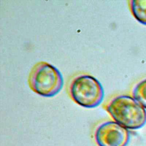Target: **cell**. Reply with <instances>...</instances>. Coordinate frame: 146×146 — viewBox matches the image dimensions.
<instances>
[{
    "label": "cell",
    "mask_w": 146,
    "mask_h": 146,
    "mask_svg": "<svg viewBox=\"0 0 146 146\" xmlns=\"http://www.w3.org/2000/svg\"><path fill=\"white\" fill-rule=\"evenodd\" d=\"M104 108L115 121L128 129H139L146 123L145 108L130 95L115 96Z\"/></svg>",
    "instance_id": "obj_1"
},
{
    "label": "cell",
    "mask_w": 146,
    "mask_h": 146,
    "mask_svg": "<svg viewBox=\"0 0 146 146\" xmlns=\"http://www.w3.org/2000/svg\"><path fill=\"white\" fill-rule=\"evenodd\" d=\"M28 84L35 93L43 97L58 94L63 86V78L59 70L46 62H39L31 69Z\"/></svg>",
    "instance_id": "obj_2"
},
{
    "label": "cell",
    "mask_w": 146,
    "mask_h": 146,
    "mask_svg": "<svg viewBox=\"0 0 146 146\" xmlns=\"http://www.w3.org/2000/svg\"><path fill=\"white\" fill-rule=\"evenodd\" d=\"M68 93L76 104L84 108H93L101 104L104 96V89L93 76L81 74L75 76L70 81Z\"/></svg>",
    "instance_id": "obj_3"
},
{
    "label": "cell",
    "mask_w": 146,
    "mask_h": 146,
    "mask_svg": "<svg viewBox=\"0 0 146 146\" xmlns=\"http://www.w3.org/2000/svg\"><path fill=\"white\" fill-rule=\"evenodd\" d=\"M94 140L98 146H126L129 140L128 129L115 121L100 123L95 128Z\"/></svg>",
    "instance_id": "obj_4"
},
{
    "label": "cell",
    "mask_w": 146,
    "mask_h": 146,
    "mask_svg": "<svg viewBox=\"0 0 146 146\" xmlns=\"http://www.w3.org/2000/svg\"><path fill=\"white\" fill-rule=\"evenodd\" d=\"M129 2L130 10L135 18L146 25V0H133Z\"/></svg>",
    "instance_id": "obj_5"
},
{
    "label": "cell",
    "mask_w": 146,
    "mask_h": 146,
    "mask_svg": "<svg viewBox=\"0 0 146 146\" xmlns=\"http://www.w3.org/2000/svg\"><path fill=\"white\" fill-rule=\"evenodd\" d=\"M132 96L146 109V79L138 82L133 88Z\"/></svg>",
    "instance_id": "obj_6"
}]
</instances>
